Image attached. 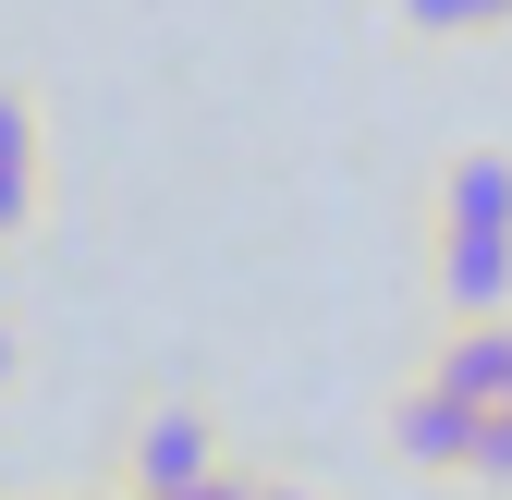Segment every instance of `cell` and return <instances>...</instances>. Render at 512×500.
<instances>
[{
	"label": "cell",
	"mask_w": 512,
	"mask_h": 500,
	"mask_svg": "<svg viewBox=\"0 0 512 500\" xmlns=\"http://www.w3.org/2000/svg\"><path fill=\"white\" fill-rule=\"evenodd\" d=\"M208 464H232V415L208 391H159V403L122 415V440H110V488L122 500H159V488L208 476Z\"/></svg>",
	"instance_id": "obj_1"
},
{
	"label": "cell",
	"mask_w": 512,
	"mask_h": 500,
	"mask_svg": "<svg viewBox=\"0 0 512 500\" xmlns=\"http://www.w3.org/2000/svg\"><path fill=\"white\" fill-rule=\"evenodd\" d=\"M415 220H427V232H512V147H500V135L452 147V159L415 183Z\"/></svg>",
	"instance_id": "obj_2"
},
{
	"label": "cell",
	"mask_w": 512,
	"mask_h": 500,
	"mask_svg": "<svg viewBox=\"0 0 512 500\" xmlns=\"http://www.w3.org/2000/svg\"><path fill=\"white\" fill-rule=\"evenodd\" d=\"M49 220V110L25 74H0V244H37Z\"/></svg>",
	"instance_id": "obj_3"
},
{
	"label": "cell",
	"mask_w": 512,
	"mask_h": 500,
	"mask_svg": "<svg viewBox=\"0 0 512 500\" xmlns=\"http://www.w3.org/2000/svg\"><path fill=\"white\" fill-rule=\"evenodd\" d=\"M427 318H512V232H427Z\"/></svg>",
	"instance_id": "obj_4"
},
{
	"label": "cell",
	"mask_w": 512,
	"mask_h": 500,
	"mask_svg": "<svg viewBox=\"0 0 512 500\" xmlns=\"http://www.w3.org/2000/svg\"><path fill=\"white\" fill-rule=\"evenodd\" d=\"M378 440H391V464H403V476H464V452H476V403L403 379L391 403H378Z\"/></svg>",
	"instance_id": "obj_5"
},
{
	"label": "cell",
	"mask_w": 512,
	"mask_h": 500,
	"mask_svg": "<svg viewBox=\"0 0 512 500\" xmlns=\"http://www.w3.org/2000/svg\"><path fill=\"white\" fill-rule=\"evenodd\" d=\"M415 379L488 415V403L512 391V318H439V330H427V354H415Z\"/></svg>",
	"instance_id": "obj_6"
},
{
	"label": "cell",
	"mask_w": 512,
	"mask_h": 500,
	"mask_svg": "<svg viewBox=\"0 0 512 500\" xmlns=\"http://www.w3.org/2000/svg\"><path fill=\"white\" fill-rule=\"evenodd\" d=\"M403 49H500L512 37V0H378Z\"/></svg>",
	"instance_id": "obj_7"
},
{
	"label": "cell",
	"mask_w": 512,
	"mask_h": 500,
	"mask_svg": "<svg viewBox=\"0 0 512 500\" xmlns=\"http://www.w3.org/2000/svg\"><path fill=\"white\" fill-rule=\"evenodd\" d=\"M464 488H500V500H512V391H500V403L476 415V452H464Z\"/></svg>",
	"instance_id": "obj_8"
},
{
	"label": "cell",
	"mask_w": 512,
	"mask_h": 500,
	"mask_svg": "<svg viewBox=\"0 0 512 500\" xmlns=\"http://www.w3.org/2000/svg\"><path fill=\"white\" fill-rule=\"evenodd\" d=\"M244 488H256V464L232 452V464H208V476H183V488H159V500H244Z\"/></svg>",
	"instance_id": "obj_9"
},
{
	"label": "cell",
	"mask_w": 512,
	"mask_h": 500,
	"mask_svg": "<svg viewBox=\"0 0 512 500\" xmlns=\"http://www.w3.org/2000/svg\"><path fill=\"white\" fill-rule=\"evenodd\" d=\"M244 500H330V488H305V476H281V464H256V488Z\"/></svg>",
	"instance_id": "obj_10"
},
{
	"label": "cell",
	"mask_w": 512,
	"mask_h": 500,
	"mask_svg": "<svg viewBox=\"0 0 512 500\" xmlns=\"http://www.w3.org/2000/svg\"><path fill=\"white\" fill-rule=\"evenodd\" d=\"M13 366H25V342H13V318H0V391H13Z\"/></svg>",
	"instance_id": "obj_11"
},
{
	"label": "cell",
	"mask_w": 512,
	"mask_h": 500,
	"mask_svg": "<svg viewBox=\"0 0 512 500\" xmlns=\"http://www.w3.org/2000/svg\"><path fill=\"white\" fill-rule=\"evenodd\" d=\"M61 500H122V488H110V476H98V488H61Z\"/></svg>",
	"instance_id": "obj_12"
}]
</instances>
